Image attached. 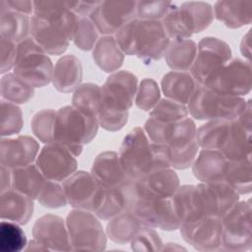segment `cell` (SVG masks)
<instances>
[{"label": "cell", "instance_id": "d6a6232c", "mask_svg": "<svg viewBox=\"0 0 252 252\" xmlns=\"http://www.w3.org/2000/svg\"><path fill=\"white\" fill-rule=\"evenodd\" d=\"M142 226L143 223L132 212H124L108 220L105 233L114 243L126 244L133 239Z\"/></svg>", "mask_w": 252, "mask_h": 252}, {"label": "cell", "instance_id": "e0dca14e", "mask_svg": "<svg viewBox=\"0 0 252 252\" xmlns=\"http://www.w3.org/2000/svg\"><path fill=\"white\" fill-rule=\"evenodd\" d=\"M34 162L46 179L56 182L65 181L78 168L76 157L58 143L45 144Z\"/></svg>", "mask_w": 252, "mask_h": 252}, {"label": "cell", "instance_id": "d6986e66", "mask_svg": "<svg viewBox=\"0 0 252 252\" xmlns=\"http://www.w3.org/2000/svg\"><path fill=\"white\" fill-rule=\"evenodd\" d=\"M137 1H99L90 19L102 35H113L122 26L137 18Z\"/></svg>", "mask_w": 252, "mask_h": 252}, {"label": "cell", "instance_id": "bcb514c9", "mask_svg": "<svg viewBox=\"0 0 252 252\" xmlns=\"http://www.w3.org/2000/svg\"><path fill=\"white\" fill-rule=\"evenodd\" d=\"M198 152L199 145L197 142L185 148H170L166 146V155L169 166L177 170L188 168L194 162Z\"/></svg>", "mask_w": 252, "mask_h": 252}, {"label": "cell", "instance_id": "44dd1931", "mask_svg": "<svg viewBox=\"0 0 252 252\" xmlns=\"http://www.w3.org/2000/svg\"><path fill=\"white\" fill-rule=\"evenodd\" d=\"M39 144L32 136L19 135L15 138H2L0 143V164L10 169L35 161Z\"/></svg>", "mask_w": 252, "mask_h": 252}, {"label": "cell", "instance_id": "db71d44e", "mask_svg": "<svg viewBox=\"0 0 252 252\" xmlns=\"http://www.w3.org/2000/svg\"><path fill=\"white\" fill-rule=\"evenodd\" d=\"M0 173H1V192H4L11 188V183H12L11 169L1 165Z\"/></svg>", "mask_w": 252, "mask_h": 252}, {"label": "cell", "instance_id": "8fae6325", "mask_svg": "<svg viewBox=\"0 0 252 252\" xmlns=\"http://www.w3.org/2000/svg\"><path fill=\"white\" fill-rule=\"evenodd\" d=\"M169 40L160 21L136 20L133 55L145 64H152L163 57Z\"/></svg>", "mask_w": 252, "mask_h": 252}, {"label": "cell", "instance_id": "11a10c76", "mask_svg": "<svg viewBox=\"0 0 252 252\" xmlns=\"http://www.w3.org/2000/svg\"><path fill=\"white\" fill-rule=\"evenodd\" d=\"M250 30L244 34V36L241 39L240 42V52L241 54L246 58V61L250 62V55H251V49H250Z\"/></svg>", "mask_w": 252, "mask_h": 252}, {"label": "cell", "instance_id": "9c48e42d", "mask_svg": "<svg viewBox=\"0 0 252 252\" xmlns=\"http://www.w3.org/2000/svg\"><path fill=\"white\" fill-rule=\"evenodd\" d=\"M250 200L239 201L221 220L220 251L246 252L252 247Z\"/></svg>", "mask_w": 252, "mask_h": 252}, {"label": "cell", "instance_id": "f1b7e54d", "mask_svg": "<svg viewBox=\"0 0 252 252\" xmlns=\"http://www.w3.org/2000/svg\"><path fill=\"white\" fill-rule=\"evenodd\" d=\"M92 55L95 65L101 71L110 74L120 69L125 58L113 35L100 36L93 48Z\"/></svg>", "mask_w": 252, "mask_h": 252}, {"label": "cell", "instance_id": "2e32d148", "mask_svg": "<svg viewBox=\"0 0 252 252\" xmlns=\"http://www.w3.org/2000/svg\"><path fill=\"white\" fill-rule=\"evenodd\" d=\"M101 88V106L119 111H129L135 101L138 77L128 70L111 73Z\"/></svg>", "mask_w": 252, "mask_h": 252}, {"label": "cell", "instance_id": "d4e9b609", "mask_svg": "<svg viewBox=\"0 0 252 252\" xmlns=\"http://www.w3.org/2000/svg\"><path fill=\"white\" fill-rule=\"evenodd\" d=\"M33 199L13 188L1 192V219L21 225L27 224L33 214Z\"/></svg>", "mask_w": 252, "mask_h": 252}, {"label": "cell", "instance_id": "4316f807", "mask_svg": "<svg viewBox=\"0 0 252 252\" xmlns=\"http://www.w3.org/2000/svg\"><path fill=\"white\" fill-rule=\"evenodd\" d=\"M214 17L228 29H239L252 21V0L217 1Z\"/></svg>", "mask_w": 252, "mask_h": 252}, {"label": "cell", "instance_id": "4dcf8cb0", "mask_svg": "<svg viewBox=\"0 0 252 252\" xmlns=\"http://www.w3.org/2000/svg\"><path fill=\"white\" fill-rule=\"evenodd\" d=\"M31 32V18L9 9L5 1H0V36L7 37L19 43L29 37Z\"/></svg>", "mask_w": 252, "mask_h": 252}, {"label": "cell", "instance_id": "ab89813d", "mask_svg": "<svg viewBox=\"0 0 252 252\" xmlns=\"http://www.w3.org/2000/svg\"><path fill=\"white\" fill-rule=\"evenodd\" d=\"M188 115L187 105L164 97L160 98L158 104L150 111L149 117L161 123H172L184 119Z\"/></svg>", "mask_w": 252, "mask_h": 252}, {"label": "cell", "instance_id": "d590c367", "mask_svg": "<svg viewBox=\"0 0 252 252\" xmlns=\"http://www.w3.org/2000/svg\"><path fill=\"white\" fill-rule=\"evenodd\" d=\"M0 90L2 99L16 104L27 103L34 94V88L21 80L14 73L2 75Z\"/></svg>", "mask_w": 252, "mask_h": 252}, {"label": "cell", "instance_id": "cb8c5ba5", "mask_svg": "<svg viewBox=\"0 0 252 252\" xmlns=\"http://www.w3.org/2000/svg\"><path fill=\"white\" fill-rule=\"evenodd\" d=\"M228 159L219 151L202 149L192 163L193 175L201 182L223 181Z\"/></svg>", "mask_w": 252, "mask_h": 252}, {"label": "cell", "instance_id": "8992f818", "mask_svg": "<svg viewBox=\"0 0 252 252\" xmlns=\"http://www.w3.org/2000/svg\"><path fill=\"white\" fill-rule=\"evenodd\" d=\"M239 196L233 188L223 181L201 182L194 185L192 194L193 214L185 220L201 217L221 219L239 202Z\"/></svg>", "mask_w": 252, "mask_h": 252}, {"label": "cell", "instance_id": "f546056e", "mask_svg": "<svg viewBox=\"0 0 252 252\" xmlns=\"http://www.w3.org/2000/svg\"><path fill=\"white\" fill-rule=\"evenodd\" d=\"M197 53V43L190 38L170 39L164 53L166 65L172 71L189 72Z\"/></svg>", "mask_w": 252, "mask_h": 252}, {"label": "cell", "instance_id": "60d3db41", "mask_svg": "<svg viewBox=\"0 0 252 252\" xmlns=\"http://www.w3.org/2000/svg\"><path fill=\"white\" fill-rule=\"evenodd\" d=\"M24 126L23 111L13 102L1 99L0 135L2 138L19 134Z\"/></svg>", "mask_w": 252, "mask_h": 252}, {"label": "cell", "instance_id": "4fadbf2b", "mask_svg": "<svg viewBox=\"0 0 252 252\" xmlns=\"http://www.w3.org/2000/svg\"><path fill=\"white\" fill-rule=\"evenodd\" d=\"M62 186L68 201L73 209H80L94 213L102 202L105 188L99 186L91 172L79 170L73 173Z\"/></svg>", "mask_w": 252, "mask_h": 252}, {"label": "cell", "instance_id": "603a6c76", "mask_svg": "<svg viewBox=\"0 0 252 252\" xmlns=\"http://www.w3.org/2000/svg\"><path fill=\"white\" fill-rule=\"evenodd\" d=\"M91 174L96 183L105 189L119 187L129 179L120 163L118 153L114 151L98 154L93 161Z\"/></svg>", "mask_w": 252, "mask_h": 252}, {"label": "cell", "instance_id": "5b68a950", "mask_svg": "<svg viewBox=\"0 0 252 252\" xmlns=\"http://www.w3.org/2000/svg\"><path fill=\"white\" fill-rule=\"evenodd\" d=\"M53 64L48 54L32 37L17 43L13 73L32 88H42L52 82Z\"/></svg>", "mask_w": 252, "mask_h": 252}, {"label": "cell", "instance_id": "ac0fdd59", "mask_svg": "<svg viewBox=\"0 0 252 252\" xmlns=\"http://www.w3.org/2000/svg\"><path fill=\"white\" fill-rule=\"evenodd\" d=\"M131 212L144 225L150 227L173 231L180 225L170 198H139Z\"/></svg>", "mask_w": 252, "mask_h": 252}, {"label": "cell", "instance_id": "6da1fadb", "mask_svg": "<svg viewBox=\"0 0 252 252\" xmlns=\"http://www.w3.org/2000/svg\"><path fill=\"white\" fill-rule=\"evenodd\" d=\"M77 20L70 1H33L32 37L48 55H61L73 40Z\"/></svg>", "mask_w": 252, "mask_h": 252}, {"label": "cell", "instance_id": "ba28073f", "mask_svg": "<svg viewBox=\"0 0 252 252\" xmlns=\"http://www.w3.org/2000/svg\"><path fill=\"white\" fill-rule=\"evenodd\" d=\"M65 220L73 251L105 250L106 233L99 219L94 213L73 209L68 213Z\"/></svg>", "mask_w": 252, "mask_h": 252}, {"label": "cell", "instance_id": "30bf717a", "mask_svg": "<svg viewBox=\"0 0 252 252\" xmlns=\"http://www.w3.org/2000/svg\"><path fill=\"white\" fill-rule=\"evenodd\" d=\"M251 62L233 58L213 73L203 85L226 96H240L251 91Z\"/></svg>", "mask_w": 252, "mask_h": 252}, {"label": "cell", "instance_id": "8d00e7d4", "mask_svg": "<svg viewBox=\"0 0 252 252\" xmlns=\"http://www.w3.org/2000/svg\"><path fill=\"white\" fill-rule=\"evenodd\" d=\"M101 104V88L94 83L81 84L72 95V105L96 118Z\"/></svg>", "mask_w": 252, "mask_h": 252}, {"label": "cell", "instance_id": "ee69618b", "mask_svg": "<svg viewBox=\"0 0 252 252\" xmlns=\"http://www.w3.org/2000/svg\"><path fill=\"white\" fill-rule=\"evenodd\" d=\"M36 201L44 208L58 209L68 204L63 186L60 182L45 180V183L36 199Z\"/></svg>", "mask_w": 252, "mask_h": 252}, {"label": "cell", "instance_id": "f6af8a7d", "mask_svg": "<svg viewBox=\"0 0 252 252\" xmlns=\"http://www.w3.org/2000/svg\"><path fill=\"white\" fill-rule=\"evenodd\" d=\"M133 251H162L163 242L154 227L144 225L130 241Z\"/></svg>", "mask_w": 252, "mask_h": 252}, {"label": "cell", "instance_id": "1f68e13d", "mask_svg": "<svg viewBox=\"0 0 252 252\" xmlns=\"http://www.w3.org/2000/svg\"><path fill=\"white\" fill-rule=\"evenodd\" d=\"M11 188L22 192L36 200L46 178L35 163L15 167L11 169Z\"/></svg>", "mask_w": 252, "mask_h": 252}, {"label": "cell", "instance_id": "9f6ffc18", "mask_svg": "<svg viewBox=\"0 0 252 252\" xmlns=\"http://www.w3.org/2000/svg\"><path fill=\"white\" fill-rule=\"evenodd\" d=\"M27 251H50L47 246H45L40 241L32 238L26 247Z\"/></svg>", "mask_w": 252, "mask_h": 252}, {"label": "cell", "instance_id": "83f0119b", "mask_svg": "<svg viewBox=\"0 0 252 252\" xmlns=\"http://www.w3.org/2000/svg\"><path fill=\"white\" fill-rule=\"evenodd\" d=\"M197 85L190 72L179 71L166 73L160 82L161 92L166 98L185 105L188 104Z\"/></svg>", "mask_w": 252, "mask_h": 252}, {"label": "cell", "instance_id": "836d02e7", "mask_svg": "<svg viewBox=\"0 0 252 252\" xmlns=\"http://www.w3.org/2000/svg\"><path fill=\"white\" fill-rule=\"evenodd\" d=\"M231 120H211L197 129L199 148L220 151L228 134Z\"/></svg>", "mask_w": 252, "mask_h": 252}, {"label": "cell", "instance_id": "5bb4252c", "mask_svg": "<svg viewBox=\"0 0 252 252\" xmlns=\"http://www.w3.org/2000/svg\"><path fill=\"white\" fill-rule=\"evenodd\" d=\"M183 240L195 250L220 251L221 220L216 217H201L182 221L178 227Z\"/></svg>", "mask_w": 252, "mask_h": 252}, {"label": "cell", "instance_id": "681fc988", "mask_svg": "<svg viewBox=\"0 0 252 252\" xmlns=\"http://www.w3.org/2000/svg\"><path fill=\"white\" fill-rule=\"evenodd\" d=\"M0 52H1V65L0 74L5 75L14 68L17 57V44L15 41L0 36Z\"/></svg>", "mask_w": 252, "mask_h": 252}, {"label": "cell", "instance_id": "816d5d0a", "mask_svg": "<svg viewBox=\"0 0 252 252\" xmlns=\"http://www.w3.org/2000/svg\"><path fill=\"white\" fill-rule=\"evenodd\" d=\"M99 1H70V9L77 17H90Z\"/></svg>", "mask_w": 252, "mask_h": 252}, {"label": "cell", "instance_id": "9a60e30c", "mask_svg": "<svg viewBox=\"0 0 252 252\" xmlns=\"http://www.w3.org/2000/svg\"><path fill=\"white\" fill-rule=\"evenodd\" d=\"M143 129L152 143L170 148H185L197 142V127L189 116L172 123H161L149 117Z\"/></svg>", "mask_w": 252, "mask_h": 252}, {"label": "cell", "instance_id": "c3c4849f", "mask_svg": "<svg viewBox=\"0 0 252 252\" xmlns=\"http://www.w3.org/2000/svg\"><path fill=\"white\" fill-rule=\"evenodd\" d=\"M169 1H138L136 16L139 20L161 21L170 8Z\"/></svg>", "mask_w": 252, "mask_h": 252}, {"label": "cell", "instance_id": "7402d4cb", "mask_svg": "<svg viewBox=\"0 0 252 252\" xmlns=\"http://www.w3.org/2000/svg\"><path fill=\"white\" fill-rule=\"evenodd\" d=\"M180 186L179 177L173 168L154 169L137 180L139 198H171Z\"/></svg>", "mask_w": 252, "mask_h": 252}, {"label": "cell", "instance_id": "6f0895ef", "mask_svg": "<svg viewBox=\"0 0 252 252\" xmlns=\"http://www.w3.org/2000/svg\"><path fill=\"white\" fill-rule=\"evenodd\" d=\"M165 250L171 251V250H186V249L184 247L178 245L177 243H170V242H168V243L163 244L162 251H165Z\"/></svg>", "mask_w": 252, "mask_h": 252}, {"label": "cell", "instance_id": "ffe728a7", "mask_svg": "<svg viewBox=\"0 0 252 252\" xmlns=\"http://www.w3.org/2000/svg\"><path fill=\"white\" fill-rule=\"evenodd\" d=\"M32 234L50 251H73L66 220L57 215L46 214L38 218L33 223Z\"/></svg>", "mask_w": 252, "mask_h": 252}, {"label": "cell", "instance_id": "277c9868", "mask_svg": "<svg viewBox=\"0 0 252 252\" xmlns=\"http://www.w3.org/2000/svg\"><path fill=\"white\" fill-rule=\"evenodd\" d=\"M244 97L217 94L205 86L197 85L188 104V112L197 120H231L246 106Z\"/></svg>", "mask_w": 252, "mask_h": 252}, {"label": "cell", "instance_id": "7a4b0ae2", "mask_svg": "<svg viewBox=\"0 0 252 252\" xmlns=\"http://www.w3.org/2000/svg\"><path fill=\"white\" fill-rule=\"evenodd\" d=\"M98 122L73 105H65L57 110L54 143L68 149L76 158L81 156L85 145L91 143L97 134Z\"/></svg>", "mask_w": 252, "mask_h": 252}, {"label": "cell", "instance_id": "3957f363", "mask_svg": "<svg viewBox=\"0 0 252 252\" xmlns=\"http://www.w3.org/2000/svg\"><path fill=\"white\" fill-rule=\"evenodd\" d=\"M214 11L210 3L204 1L171 2V6L160 21L170 39L189 38L194 33L207 30L213 23Z\"/></svg>", "mask_w": 252, "mask_h": 252}, {"label": "cell", "instance_id": "52a82bcc", "mask_svg": "<svg viewBox=\"0 0 252 252\" xmlns=\"http://www.w3.org/2000/svg\"><path fill=\"white\" fill-rule=\"evenodd\" d=\"M118 157L129 179L139 180L154 169L152 142L142 127H135L126 134Z\"/></svg>", "mask_w": 252, "mask_h": 252}, {"label": "cell", "instance_id": "7c38bea8", "mask_svg": "<svg viewBox=\"0 0 252 252\" xmlns=\"http://www.w3.org/2000/svg\"><path fill=\"white\" fill-rule=\"evenodd\" d=\"M229 44L216 36H205L197 44V53L190 74L198 85H204L208 78L231 59Z\"/></svg>", "mask_w": 252, "mask_h": 252}, {"label": "cell", "instance_id": "7dc6e473", "mask_svg": "<svg viewBox=\"0 0 252 252\" xmlns=\"http://www.w3.org/2000/svg\"><path fill=\"white\" fill-rule=\"evenodd\" d=\"M194 185H182L176 190L174 195L170 198L172 202V206L174 212L180 221H184L188 218H190L193 214V202H192V194H193Z\"/></svg>", "mask_w": 252, "mask_h": 252}, {"label": "cell", "instance_id": "7bdbcfd3", "mask_svg": "<svg viewBox=\"0 0 252 252\" xmlns=\"http://www.w3.org/2000/svg\"><path fill=\"white\" fill-rule=\"evenodd\" d=\"M160 100V89L153 78H144L138 85L135 104L143 111H151Z\"/></svg>", "mask_w": 252, "mask_h": 252}, {"label": "cell", "instance_id": "e575fe53", "mask_svg": "<svg viewBox=\"0 0 252 252\" xmlns=\"http://www.w3.org/2000/svg\"><path fill=\"white\" fill-rule=\"evenodd\" d=\"M223 182L227 183L239 195H247L252 190L251 159L228 160Z\"/></svg>", "mask_w": 252, "mask_h": 252}, {"label": "cell", "instance_id": "b9f144b4", "mask_svg": "<svg viewBox=\"0 0 252 252\" xmlns=\"http://www.w3.org/2000/svg\"><path fill=\"white\" fill-rule=\"evenodd\" d=\"M98 32L89 17H78L73 42L83 51L93 50L97 39Z\"/></svg>", "mask_w": 252, "mask_h": 252}, {"label": "cell", "instance_id": "f907efd6", "mask_svg": "<svg viewBox=\"0 0 252 252\" xmlns=\"http://www.w3.org/2000/svg\"><path fill=\"white\" fill-rule=\"evenodd\" d=\"M136 20L137 18L128 22L113 34L116 43L125 55H133V40Z\"/></svg>", "mask_w": 252, "mask_h": 252}, {"label": "cell", "instance_id": "74e56055", "mask_svg": "<svg viewBox=\"0 0 252 252\" xmlns=\"http://www.w3.org/2000/svg\"><path fill=\"white\" fill-rule=\"evenodd\" d=\"M57 110L43 108L33 114L31 120V129L35 138L43 143H54V129Z\"/></svg>", "mask_w": 252, "mask_h": 252}, {"label": "cell", "instance_id": "484cf974", "mask_svg": "<svg viewBox=\"0 0 252 252\" xmlns=\"http://www.w3.org/2000/svg\"><path fill=\"white\" fill-rule=\"evenodd\" d=\"M82 80L83 66L77 56L67 54L57 60L52 75V84L56 91L64 94L74 92Z\"/></svg>", "mask_w": 252, "mask_h": 252}, {"label": "cell", "instance_id": "f5cc1de1", "mask_svg": "<svg viewBox=\"0 0 252 252\" xmlns=\"http://www.w3.org/2000/svg\"><path fill=\"white\" fill-rule=\"evenodd\" d=\"M6 6L18 13L28 16L33 15V1L28 0H4Z\"/></svg>", "mask_w": 252, "mask_h": 252}, {"label": "cell", "instance_id": "f35d334b", "mask_svg": "<svg viewBox=\"0 0 252 252\" xmlns=\"http://www.w3.org/2000/svg\"><path fill=\"white\" fill-rule=\"evenodd\" d=\"M21 224L2 220L0 223V250L2 252H19L26 249L28 240Z\"/></svg>", "mask_w": 252, "mask_h": 252}]
</instances>
